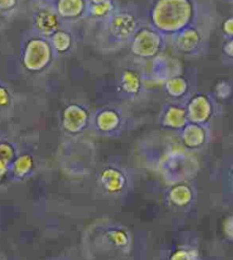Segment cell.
<instances>
[{"label":"cell","instance_id":"1","mask_svg":"<svg viewBox=\"0 0 233 260\" xmlns=\"http://www.w3.org/2000/svg\"><path fill=\"white\" fill-rule=\"evenodd\" d=\"M49 59V48L41 39H31L23 54V65L30 71H39L47 65Z\"/></svg>","mask_w":233,"mask_h":260},{"label":"cell","instance_id":"2","mask_svg":"<svg viewBox=\"0 0 233 260\" xmlns=\"http://www.w3.org/2000/svg\"><path fill=\"white\" fill-rule=\"evenodd\" d=\"M34 168V161L30 155H21L17 156L9 165V173L12 175V178L20 180L26 178L31 174Z\"/></svg>","mask_w":233,"mask_h":260},{"label":"cell","instance_id":"3","mask_svg":"<svg viewBox=\"0 0 233 260\" xmlns=\"http://www.w3.org/2000/svg\"><path fill=\"white\" fill-rule=\"evenodd\" d=\"M101 183L108 192H119L125 184V178L116 169H105L101 173Z\"/></svg>","mask_w":233,"mask_h":260},{"label":"cell","instance_id":"4","mask_svg":"<svg viewBox=\"0 0 233 260\" xmlns=\"http://www.w3.org/2000/svg\"><path fill=\"white\" fill-rule=\"evenodd\" d=\"M35 26L40 33L48 35L57 26L56 16L48 11H41L35 18Z\"/></svg>","mask_w":233,"mask_h":260},{"label":"cell","instance_id":"5","mask_svg":"<svg viewBox=\"0 0 233 260\" xmlns=\"http://www.w3.org/2000/svg\"><path fill=\"white\" fill-rule=\"evenodd\" d=\"M135 27L133 18L128 14H122L115 18L112 23L113 33L118 37H127Z\"/></svg>","mask_w":233,"mask_h":260},{"label":"cell","instance_id":"6","mask_svg":"<svg viewBox=\"0 0 233 260\" xmlns=\"http://www.w3.org/2000/svg\"><path fill=\"white\" fill-rule=\"evenodd\" d=\"M110 242L118 247H124L129 243V236L123 230H112L108 234Z\"/></svg>","mask_w":233,"mask_h":260},{"label":"cell","instance_id":"7","mask_svg":"<svg viewBox=\"0 0 233 260\" xmlns=\"http://www.w3.org/2000/svg\"><path fill=\"white\" fill-rule=\"evenodd\" d=\"M16 158V150L11 144L8 142H0V159L11 164Z\"/></svg>","mask_w":233,"mask_h":260},{"label":"cell","instance_id":"8","mask_svg":"<svg viewBox=\"0 0 233 260\" xmlns=\"http://www.w3.org/2000/svg\"><path fill=\"white\" fill-rule=\"evenodd\" d=\"M139 87L138 76L133 72H126L123 76V87L127 91L136 92Z\"/></svg>","mask_w":233,"mask_h":260},{"label":"cell","instance_id":"9","mask_svg":"<svg viewBox=\"0 0 233 260\" xmlns=\"http://www.w3.org/2000/svg\"><path fill=\"white\" fill-rule=\"evenodd\" d=\"M99 124L101 126V128H104V130H108L112 128L113 126H116L118 124V119L114 113L105 112L101 114V116L99 118Z\"/></svg>","mask_w":233,"mask_h":260},{"label":"cell","instance_id":"10","mask_svg":"<svg viewBox=\"0 0 233 260\" xmlns=\"http://www.w3.org/2000/svg\"><path fill=\"white\" fill-rule=\"evenodd\" d=\"M11 100V95L6 86L0 85V108L8 107Z\"/></svg>","mask_w":233,"mask_h":260},{"label":"cell","instance_id":"11","mask_svg":"<svg viewBox=\"0 0 233 260\" xmlns=\"http://www.w3.org/2000/svg\"><path fill=\"white\" fill-rule=\"evenodd\" d=\"M170 260H194L193 255L191 252L185 249H179L176 252H174Z\"/></svg>","mask_w":233,"mask_h":260},{"label":"cell","instance_id":"12","mask_svg":"<svg viewBox=\"0 0 233 260\" xmlns=\"http://www.w3.org/2000/svg\"><path fill=\"white\" fill-rule=\"evenodd\" d=\"M63 33H57L55 37H54V44L56 46V48L60 50H62V48H67V45L66 44H69V41H68L69 39H67V36H62Z\"/></svg>","mask_w":233,"mask_h":260},{"label":"cell","instance_id":"13","mask_svg":"<svg viewBox=\"0 0 233 260\" xmlns=\"http://www.w3.org/2000/svg\"><path fill=\"white\" fill-rule=\"evenodd\" d=\"M17 1L14 0H4V1H0V10L1 11H9L10 9H14L16 7Z\"/></svg>","mask_w":233,"mask_h":260},{"label":"cell","instance_id":"14","mask_svg":"<svg viewBox=\"0 0 233 260\" xmlns=\"http://www.w3.org/2000/svg\"><path fill=\"white\" fill-rule=\"evenodd\" d=\"M9 172V164L0 159V181H2Z\"/></svg>","mask_w":233,"mask_h":260},{"label":"cell","instance_id":"15","mask_svg":"<svg viewBox=\"0 0 233 260\" xmlns=\"http://www.w3.org/2000/svg\"><path fill=\"white\" fill-rule=\"evenodd\" d=\"M103 3H100V5H96L95 8H94V14L97 15H102L105 14V12L108 10V5H103V7L101 8Z\"/></svg>","mask_w":233,"mask_h":260}]
</instances>
